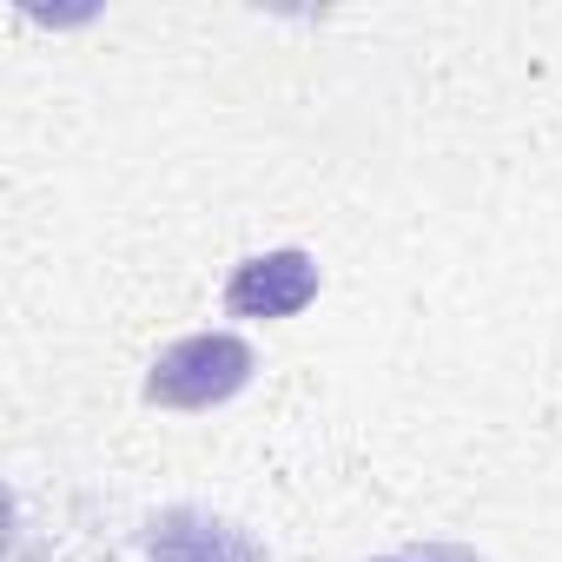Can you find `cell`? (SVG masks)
<instances>
[{
    "mask_svg": "<svg viewBox=\"0 0 562 562\" xmlns=\"http://www.w3.org/2000/svg\"><path fill=\"white\" fill-rule=\"evenodd\" d=\"M245 378H251V351L232 331H205V338H179L159 351L146 397L172 411H205V404H225Z\"/></svg>",
    "mask_w": 562,
    "mask_h": 562,
    "instance_id": "cell-1",
    "label": "cell"
},
{
    "mask_svg": "<svg viewBox=\"0 0 562 562\" xmlns=\"http://www.w3.org/2000/svg\"><path fill=\"white\" fill-rule=\"evenodd\" d=\"M318 299V265L312 251H258L232 271V285H225V305L238 318H292Z\"/></svg>",
    "mask_w": 562,
    "mask_h": 562,
    "instance_id": "cell-2",
    "label": "cell"
},
{
    "mask_svg": "<svg viewBox=\"0 0 562 562\" xmlns=\"http://www.w3.org/2000/svg\"><path fill=\"white\" fill-rule=\"evenodd\" d=\"M146 549H153V562H265V549L245 529H232L205 509H166L153 522Z\"/></svg>",
    "mask_w": 562,
    "mask_h": 562,
    "instance_id": "cell-3",
    "label": "cell"
},
{
    "mask_svg": "<svg viewBox=\"0 0 562 562\" xmlns=\"http://www.w3.org/2000/svg\"><path fill=\"white\" fill-rule=\"evenodd\" d=\"M384 562H476V555L450 549V542H430V549H404V555H384Z\"/></svg>",
    "mask_w": 562,
    "mask_h": 562,
    "instance_id": "cell-4",
    "label": "cell"
}]
</instances>
